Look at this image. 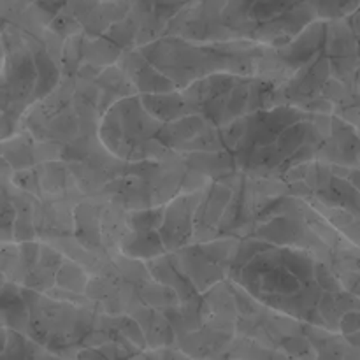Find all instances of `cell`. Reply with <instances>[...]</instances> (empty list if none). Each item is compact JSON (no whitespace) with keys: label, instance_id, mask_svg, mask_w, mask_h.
<instances>
[{"label":"cell","instance_id":"cell-5","mask_svg":"<svg viewBox=\"0 0 360 360\" xmlns=\"http://www.w3.org/2000/svg\"><path fill=\"white\" fill-rule=\"evenodd\" d=\"M340 330L345 336H350V334L360 333V311L357 309H352V311L345 313L343 319L340 322Z\"/></svg>","mask_w":360,"mask_h":360},{"label":"cell","instance_id":"cell-2","mask_svg":"<svg viewBox=\"0 0 360 360\" xmlns=\"http://www.w3.org/2000/svg\"><path fill=\"white\" fill-rule=\"evenodd\" d=\"M122 252L130 259L151 260L167 250L158 231H129L122 241Z\"/></svg>","mask_w":360,"mask_h":360},{"label":"cell","instance_id":"cell-4","mask_svg":"<svg viewBox=\"0 0 360 360\" xmlns=\"http://www.w3.org/2000/svg\"><path fill=\"white\" fill-rule=\"evenodd\" d=\"M56 287L72 294H84L88 288V276L83 267L65 260L56 273Z\"/></svg>","mask_w":360,"mask_h":360},{"label":"cell","instance_id":"cell-1","mask_svg":"<svg viewBox=\"0 0 360 360\" xmlns=\"http://www.w3.org/2000/svg\"><path fill=\"white\" fill-rule=\"evenodd\" d=\"M204 190L179 195L165 207L164 224L160 227V238L167 252H176L193 241L195 232V213L202 199Z\"/></svg>","mask_w":360,"mask_h":360},{"label":"cell","instance_id":"cell-3","mask_svg":"<svg viewBox=\"0 0 360 360\" xmlns=\"http://www.w3.org/2000/svg\"><path fill=\"white\" fill-rule=\"evenodd\" d=\"M146 111L157 120L172 122L186 116L185 97L179 94H143L139 95Z\"/></svg>","mask_w":360,"mask_h":360}]
</instances>
